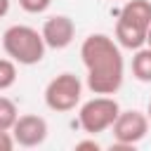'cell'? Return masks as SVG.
Returning a JSON list of instances; mask_svg holds the SVG:
<instances>
[{
  "mask_svg": "<svg viewBox=\"0 0 151 151\" xmlns=\"http://www.w3.org/2000/svg\"><path fill=\"white\" fill-rule=\"evenodd\" d=\"M42 38H45V45L52 47V50H64L73 42L76 38V24L71 17L66 14H52L45 19L42 24Z\"/></svg>",
  "mask_w": 151,
  "mask_h": 151,
  "instance_id": "cell-8",
  "label": "cell"
},
{
  "mask_svg": "<svg viewBox=\"0 0 151 151\" xmlns=\"http://www.w3.org/2000/svg\"><path fill=\"white\" fill-rule=\"evenodd\" d=\"M19 118V109L9 97L0 94V130H12Z\"/></svg>",
  "mask_w": 151,
  "mask_h": 151,
  "instance_id": "cell-10",
  "label": "cell"
},
{
  "mask_svg": "<svg viewBox=\"0 0 151 151\" xmlns=\"http://www.w3.org/2000/svg\"><path fill=\"white\" fill-rule=\"evenodd\" d=\"M149 116L137 111V109H130V111H120L116 123L111 125L113 130V139L120 142V144H127V146H134L137 142H142L149 132Z\"/></svg>",
  "mask_w": 151,
  "mask_h": 151,
  "instance_id": "cell-6",
  "label": "cell"
},
{
  "mask_svg": "<svg viewBox=\"0 0 151 151\" xmlns=\"http://www.w3.org/2000/svg\"><path fill=\"white\" fill-rule=\"evenodd\" d=\"M146 116H149V120H151V101H149V106H146Z\"/></svg>",
  "mask_w": 151,
  "mask_h": 151,
  "instance_id": "cell-17",
  "label": "cell"
},
{
  "mask_svg": "<svg viewBox=\"0 0 151 151\" xmlns=\"http://www.w3.org/2000/svg\"><path fill=\"white\" fill-rule=\"evenodd\" d=\"M80 59L87 71V87L94 94H116L123 87L125 61L116 38L92 33L80 45Z\"/></svg>",
  "mask_w": 151,
  "mask_h": 151,
  "instance_id": "cell-1",
  "label": "cell"
},
{
  "mask_svg": "<svg viewBox=\"0 0 151 151\" xmlns=\"http://www.w3.org/2000/svg\"><path fill=\"white\" fill-rule=\"evenodd\" d=\"M118 113H120V106L111 94H97L80 106L78 123L87 134H99V132L111 130Z\"/></svg>",
  "mask_w": 151,
  "mask_h": 151,
  "instance_id": "cell-4",
  "label": "cell"
},
{
  "mask_svg": "<svg viewBox=\"0 0 151 151\" xmlns=\"http://www.w3.org/2000/svg\"><path fill=\"white\" fill-rule=\"evenodd\" d=\"M76 149H78V151H83V149H92V151H99L101 146H99V142H94V139H83V142H78V144H76Z\"/></svg>",
  "mask_w": 151,
  "mask_h": 151,
  "instance_id": "cell-14",
  "label": "cell"
},
{
  "mask_svg": "<svg viewBox=\"0 0 151 151\" xmlns=\"http://www.w3.org/2000/svg\"><path fill=\"white\" fill-rule=\"evenodd\" d=\"M2 50L9 59H14L21 66H33L40 64L45 57V38L40 31L26 24H14L2 33Z\"/></svg>",
  "mask_w": 151,
  "mask_h": 151,
  "instance_id": "cell-3",
  "label": "cell"
},
{
  "mask_svg": "<svg viewBox=\"0 0 151 151\" xmlns=\"http://www.w3.org/2000/svg\"><path fill=\"white\" fill-rule=\"evenodd\" d=\"M132 76L139 83H151V47L149 45L134 50V57H132Z\"/></svg>",
  "mask_w": 151,
  "mask_h": 151,
  "instance_id": "cell-9",
  "label": "cell"
},
{
  "mask_svg": "<svg viewBox=\"0 0 151 151\" xmlns=\"http://www.w3.org/2000/svg\"><path fill=\"white\" fill-rule=\"evenodd\" d=\"M149 26H151V2L125 0L116 21V42L125 50H139L146 45Z\"/></svg>",
  "mask_w": 151,
  "mask_h": 151,
  "instance_id": "cell-2",
  "label": "cell"
},
{
  "mask_svg": "<svg viewBox=\"0 0 151 151\" xmlns=\"http://www.w3.org/2000/svg\"><path fill=\"white\" fill-rule=\"evenodd\" d=\"M52 5V0H19V7L28 14H40Z\"/></svg>",
  "mask_w": 151,
  "mask_h": 151,
  "instance_id": "cell-12",
  "label": "cell"
},
{
  "mask_svg": "<svg viewBox=\"0 0 151 151\" xmlns=\"http://www.w3.org/2000/svg\"><path fill=\"white\" fill-rule=\"evenodd\" d=\"M146 45L151 47V26H149V35H146Z\"/></svg>",
  "mask_w": 151,
  "mask_h": 151,
  "instance_id": "cell-16",
  "label": "cell"
},
{
  "mask_svg": "<svg viewBox=\"0 0 151 151\" xmlns=\"http://www.w3.org/2000/svg\"><path fill=\"white\" fill-rule=\"evenodd\" d=\"M80 97H83V83L76 73L68 71L54 76L45 87V106L57 113L73 111L80 104Z\"/></svg>",
  "mask_w": 151,
  "mask_h": 151,
  "instance_id": "cell-5",
  "label": "cell"
},
{
  "mask_svg": "<svg viewBox=\"0 0 151 151\" xmlns=\"http://www.w3.org/2000/svg\"><path fill=\"white\" fill-rule=\"evenodd\" d=\"M17 146L12 130H0V151H12Z\"/></svg>",
  "mask_w": 151,
  "mask_h": 151,
  "instance_id": "cell-13",
  "label": "cell"
},
{
  "mask_svg": "<svg viewBox=\"0 0 151 151\" xmlns=\"http://www.w3.org/2000/svg\"><path fill=\"white\" fill-rule=\"evenodd\" d=\"M17 83V61L14 59H0V92L9 90Z\"/></svg>",
  "mask_w": 151,
  "mask_h": 151,
  "instance_id": "cell-11",
  "label": "cell"
},
{
  "mask_svg": "<svg viewBox=\"0 0 151 151\" xmlns=\"http://www.w3.org/2000/svg\"><path fill=\"white\" fill-rule=\"evenodd\" d=\"M12 134H14V142L19 146H26V149L40 146L47 139V120L42 116H35V113L19 116L14 127H12Z\"/></svg>",
  "mask_w": 151,
  "mask_h": 151,
  "instance_id": "cell-7",
  "label": "cell"
},
{
  "mask_svg": "<svg viewBox=\"0 0 151 151\" xmlns=\"http://www.w3.org/2000/svg\"><path fill=\"white\" fill-rule=\"evenodd\" d=\"M9 12V0H0V19Z\"/></svg>",
  "mask_w": 151,
  "mask_h": 151,
  "instance_id": "cell-15",
  "label": "cell"
}]
</instances>
